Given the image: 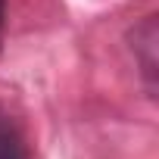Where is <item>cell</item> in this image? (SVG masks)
I'll return each mask as SVG.
<instances>
[{
  "label": "cell",
  "instance_id": "cell-1",
  "mask_svg": "<svg viewBox=\"0 0 159 159\" xmlns=\"http://www.w3.org/2000/svg\"><path fill=\"white\" fill-rule=\"evenodd\" d=\"M0 159H28L25 137L3 106H0Z\"/></svg>",
  "mask_w": 159,
  "mask_h": 159
},
{
  "label": "cell",
  "instance_id": "cell-2",
  "mask_svg": "<svg viewBox=\"0 0 159 159\" xmlns=\"http://www.w3.org/2000/svg\"><path fill=\"white\" fill-rule=\"evenodd\" d=\"M3 16H7V0H0V41H3Z\"/></svg>",
  "mask_w": 159,
  "mask_h": 159
}]
</instances>
